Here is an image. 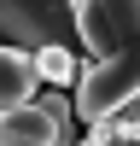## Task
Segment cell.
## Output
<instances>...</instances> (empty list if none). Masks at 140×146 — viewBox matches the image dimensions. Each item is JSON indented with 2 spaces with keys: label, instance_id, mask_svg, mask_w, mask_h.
Instances as JSON below:
<instances>
[{
  "label": "cell",
  "instance_id": "obj_1",
  "mask_svg": "<svg viewBox=\"0 0 140 146\" xmlns=\"http://www.w3.org/2000/svg\"><path fill=\"white\" fill-rule=\"evenodd\" d=\"M76 41L88 47V64L70 105L93 129L117 105L140 100V0H76Z\"/></svg>",
  "mask_w": 140,
  "mask_h": 146
},
{
  "label": "cell",
  "instance_id": "obj_2",
  "mask_svg": "<svg viewBox=\"0 0 140 146\" xmlns=\"http://www.w3.org/2000/svg\"><path fill=\"white\" fill-rule=\"evenodd\" d=\"M0 35L35 47H70L76 35V0H0Z\"/></svg>",
  "mask_w": 140,
  "mask_h": 146
},
{
  "label": "cell",
  "instance_id": "obj_3",
  "mask_svg": "<svg viewBox=\"0 0 140 146\" xmlns=\"http://www.w3.org/2000/svg\"><path fill=\"white\" fill-rule=\"evenodd\" d=\"M70 123H76V105L64 94H41L35 105L0 117V146H70Z\"/></svg>",
  "mask_w": 140,
  "mask_h": 146
},
{
  "label": "cell",
  "instance_id": "obj_4",
  "mask_svg": "<svg viewBox=\"0 0 140 146\" xmlns=\"http://www.w3.org/2000/svg\"><path fill=\"white\" fill-rule=\"evenodd\" d=\"M35 88H41L35 58L23 53V47H6V41H0V117H12V111H23V105H35Z\"/></svg>",
  "mask_w": 140,
  "mask_h": 146
},
{
  "label": "cell",
  "instance_id": "obj_5",
  "mask_svg": "<svg viewBox=\"0 0 140 146\" xmlns=\"http://www.w3.org/2000/svg\"><path fill=\"white\" fill-rule=\"evenodd\" d=\"M29 58H35V76H41V82H53V88H76V76H82L70 47H35Z\"/></svg>",
  "mask_w": 140,
  "mask_h": 146
},
{
  "label": "cell",
  "instance_id": "obj_6",
  "mask_svg": "<svg viewBox=\"0 0 140 146\" xmlns=\"http://www.w3.org/2000/svg\"><path fill=\"white\" fill-rule=\"evenodd\" d=\"M76 146H88V140H76Z\"/></svg>",
  "mask_w": 140,
  "mask_h": 146
}]
</instances>
